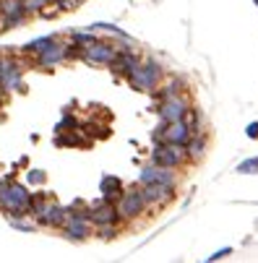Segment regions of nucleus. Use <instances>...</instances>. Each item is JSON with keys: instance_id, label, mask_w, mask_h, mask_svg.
Returning a JSON list of instances; mask_svg holds the SVG:
<instances>
[{"instance_id": "obj_1", "label": "nucleus", "mask_w": 258, "mask_h": 263, "mask_svg": "<svg viewBox=\"0 0 258 263\" xmlns=\"http://www.w3.org/2000/svg\"><path fill=\"white\" fill-rule=\"evenodd\" d=\"M0 211L11 216H31V193L16 177H0Z\"/></svg>"}, {"instance_id": "obj_2", "label": "nucleus", "mask_w": 258, "mask_h": 263, "mask_svg": "<svg viewBox=\"0 0 258 263\" xmlns=\"http://www.w3.org/2000/svg\"><path fill=\"white\" fill-rule=\"evenodd\" d=\"M162 79H164V68H162V63L154 60V58H141V63L136 65V70L131 73L125 81H128V86H131L133 91L154 94L157 86L162 84Z\"/></svg>"}, {"instance_id": "obj_3", "label": "nucleus", "mask_w": 258, "mask_h": 263, "mask_svg": "<svg viewBox=\"0 0 258 263\" xmlns=\"http://www.w3.org/2000/svg\"><path fill=\"white\" fill-rule=\"evenodd\" d=\"M115 206H118V214H120L123 221H136V219H141L146 211H149V203H146L143 191H141L138 182L131 185V187H125L123 196L115 201Z\"/></svg>"}, {"instance_id": "obj_4", "label": "nucleus", "mask_w": 258, "mask_h": 263, "mask_svg": "<svg viewBox=\"0 0 258 263\" xmlns=\"http://www.w3.org/2000/svg\"><path fill=\"white\" fill-rule=\"evenodd\" d=\"M152 162L162 164V167H172V170H180L188 164V152L182 143H167V141H159L154 143L152 148Z\"/></svg>"}, {"instance_id": "obj_5", "label": "nucleus", "mask_w": 258, "mask_h": 263, "mask_svg": "<svg viewBox=\"0 0 258 263\" xmlns=\"http://www.w3.org/2000/svg\"><path fill=\"white\" fill-rule=\"evenodd\" d=\"M191 136H193V130H191V125L186 120H175V123H162L159 120V125L152 133V141L154 143L167 141V143H182V146H186L191 141Z\"/></svg>"}, {"instance_id": "obj_6", "label": "nucleus", "mask_w": 258, "mask_h": 263, "mask_svg": "<svg viewBox=\"0 0 258 263\" xmlns=\"http://www.w3.org/2000/svg\"><path fill=\"white\" fill-rule=\"evenodd\" d=\"M60 235L70 242H86L91 235H94V221L89 219V214H73L68 216V221L63 224Z\"/></svg>"}, {"instance_id": "obj_7", "label": "nucleus", "mask_w": 258, "mask_h": 263, "mask_svg": "<svg viewBox=\"0 0 258 263\" xmlns=\"http://www.w3.org/2000/svg\"><path fill=\"white\" fill-rule=\"evenodd\" d=\"M115 55H118V45L115 42H109V40H97L94 42H89L86 47H84V63H89V65H109L115 60Z\"/></svg>"}, {"instance_id": "obj_8", "label": "nucleus", "mask_w": 258, "mask_h": 263, "mask_svg": "<svg viewBox=\"0 0 258 263\" xmlns=\"http://www.w3.org/2000/svg\"><path fill=\"white\" fill-rule=\"evenodd\" d=\"M29 21V11L24 8V0H0V31L19 29Z\"/></svg>"}, {"instance_id": "obj_9", "label": "nucleus", "mask_w": 258, "mask_h": 263, "mask_svg": "<svg viewBox=\"0 0 258 263\" xmlns=\"http://www.w3.org/2000/svg\"><path fill=\"white\" fill-rule=\"evenodd\" d=\"M191 107V99L188 94H177V97H167L162 102H157V115L162 123H175V120H182L186 112Z\"/></svg>"}, {"instance_id": "obj_10", "label": "nucleus", "mask_w": 258, "mask_h": 263, "mask_svg": "<svg viewBox=\"0 0 258 263\" xmlns=\"http://www.w3.org/2000/svg\"><path fill=\"white\" fill-rule=\"evenodd\" d=\"M68 60V55H65V40H58L42 52V55H36L34 60H29V65L31 68H36V70H55L58 65H63Z\"/></svg>"}, {"instance_id": "obj_11", "label": "nucleus", "mask_w": 258, "mask_h": 263, "mask_svg": "<svg viewBox=\"0 0 258 263\" xmlns=\"http://www.w3.org/2000/svg\"><path fill=\"white\" fill-rule=\"evenodd\" d=\"M141 191H143V198H146V203H149V209H164L177 196V187L175 185H164V182L141 185Z\"/></svg>"}, {"instance_id": "obj_12", "label": "nucleus", "mask_w": 258, "mask_h": 263, "mask_svg": "<svg viewBox=\"0 0 258 263\" xmlns=\"http://www.w3.org/2000/svg\"><path fill=\"white\" fill-rule=\"evenodd\" d=\"M149 182H164V185H175V187H177L180 177H177V170L162 167V164H157V162H149V164L138 172V185H149Z\"/></svg>"}, {"instance_id": "obj_13", "label": "nucleus", "mask_w": 258, "mask_h": 263, "mask_svg": "<svg viewBox=\"0 0 258 263\" xmlns=\"http://www.w3.org/2000/svg\"><path fill=\"white\" fill-rule=\"evenodd\" d=\"M89 219L94 221V227H99V224H113V221H123L120 214H118V206L115 201H107V198H97L89 203Z\"/></svg>"}, {"instance_id": "obj_14", "label": "nucleus", "mask_w": 258, "mask_h": 263, "mask_svg": "<svg viewBox=\"0 0 258 263\" xmlns=\"http://www.w3.org/2000/svg\"><path fill=\"white\" fill-rule=\"evenodd\" d=\"M177 94H188V81L182 76H164L162 84L157 86V91L152 94L157 102L167 99V97H177Z\"/></svg>"}, {"instance_id": "obj_15", "label": "nucleus", "mask_w": 258, "mask_h": 263, "mask_svg": "<svg viewBox=\"0 0 258 263\" xmlns=\"http://www.w3.org/2000/svg\"><path fill=\"white\" fill-rule=\"evenodd\" d=\"M186 152H188V164H198L206 157V152H209V136H206V130L191 136V141L186 143Z\"/></svg>"}, {"instance_id": "obj_16", "label": "nucleus", "mask_w": 258, "mask_h": 263, "mask_svg": "<svg viewBox=\"0 0 258 263\" xmlns=\"http://www.w3.org/2000/svg\"><path fill=\"white\" fill-rule=\"evenodd\" d=\"M123 191H125V182H123L118 175H102V180H99V193H102V198L118 201V198L123 196Z\"/></svg>"}, {"instance_id": "obj_17", "label": "nucleus", "mask_w": 258, "mask_h": 263, "mask_svg": "<svg viewBox=\"0 0 258 263\" xmlns=\"http://www.w3.org/2000/svg\"><path fill=\"white\" fill-rule=\"evenodd\" d=\"M55 40H58L55 34H50V36H40V40H31L29 45H24V47H21V55H24L26 60H34L36 55H42V52H45Z\"/></svg>"}, {"instance_id": "obj_18", "label": "nucleus", "mask_w": 258, "mask_h": 263, "mask_svg": "<svg viewBox=\"0 0 258 263\" xmlns=\"http://www.w3.org/2000/svg\"><path fill=\"white\" fill-rule=\"evenodd\" d=\"M89 29H94L97 34H109V36H115V40H123V42H133L131 36H128L120 26H115V24H104V21H99V24H91Z\"/></svg>"}, {"instance_id": "obj_19", "label": "nucleus", "mask_w": 258, "mask_h": 263, "mask_svg": "<svg viewBox=\"0 0 258 263\" xmlns=\"http://www.w3.org/2000/svg\"><path fill=\"white\" fill-rule=\"evenodd\" d=\"M123 232V221H113V224H99V227H94V235L99 240H115L118 235Z\"/></svg>"}, {"instance_id": "obj_20", "label": "nucleus", "mask_w": 258, "mask_h": 263, "mask_svg": "<svg viewBox=\"0 0 258 263\" xmlns=\"http://www.w3.org/2000/svg\"><path fill=\"white\" fill-rule=\"evenodd\" d=\"M81 130L94 141V138H107L109 136V128L102 125V123H94V120H81Z\"/></svg>"}, {"instance_id": "obj_21", "label": "nucleus", "mask_w": 258, "mask_h": 263, "mask_svg": "<svg viewBox=\"0 0 258 263\" xmlns=\"http://www.w3.org/2000/svg\"><path fill=\"white\" fill-rule=\"evenodd\" d=\"M182 120L191 125L193 133H201V130H204V112H201L198 107H193V104L188 107V112H186V118H182Z\"/></svg>"}, {"instance_id": "obj_22", "label": "nucleus", "mask_w": 258, "mask_h": 263, "mask_svg": "<svg viewBox=\"0 0 258 263\" xmlns=\"http://www.w3.org/2000/svg\"><path fill=\"white\" fill-rule=\"evenodd\" d=\"M97 40V31L94 29H86V31H70L68 34V42H76V45H81V47H86L89 42H94Z\"/></svg>"}, {"instance_id": "obj_23", "label": "nucleus", "mask_w": 258, "mask_h": 263, "mask_svg": "<svg viewBox=\"0 0 258 263\" xmlns=\"http://www.w3.org/2000/svg\"><path fill=\"white\" fill-rule=\"evenodd\" d=\"M81 128V120L73 115L70 109H65L63 112V120H60V125H58V130H79Z\"/></svg>"}, {"instance_id": "obj_24", "label": "nucleus", "mask_w": 258, "mask_h": 263, "mask_svg": "<svg viewBox=\"0 0 258 263\" xmlns=\"http://www.w3.org/2000/svg\"><path fill=\"white\" fill-rule=\"evenodd\" d=\"M237 175H258V157H248L237 164Z\"/></svg>"}, {"instance_id": "obj_25", "label": "nucleus", "mask_w": 258, "mask_h": 263, "mask_svg": "<svg viewBox=\"0 0 258 263\" xmlns=\"http://www.w3.org/2000/svg\"><path fill=\"white\" fill-rule=\"evenodd\" d=\"M47 3H52V0H24V8L29 11V16H36Z\"/></svg>"}, {"instance_id": "obj_26", "label": "nucleus", "mask_w": 258, "mask_h": 263, "mask_svg": "<svg viewBox=\"0 0 258 263\" xmlns=\"http://www.w3.org/2000/svg\"><path fill=\"white\" fill-rule=\"evenodd\" d=\"M45 180H47V172L45 170H29L26 172V182L29 185H45Z\"/></svg>"}, {"instance_id": "obj_27", "label": "nucleus", "mask_w": 258, "mask_h": 263, "mask_svg": "<svg viewBox=\"0 0 258 263\" xmlns=\"http://www.w3.org/2000/svg\"><path fill=\"white\" fill-rule=\"evenodd\" d=\"M60 13H63V11H60V8H58L55 3H47V6H45V8L40 11V13H36V16H40V18H47V21H50V18H58Z\"/></svg>"}, {"instance_id": "obj_28", "label": "nucleus", "mask_w": 258, "mask_h": 263, "mask_svg": "<svg viewBox=\"0 0 258 263\" xmlns=\"http://www.w3.org/2000/svg\"><path fill=\"white\" fill-rule=\"evenodd\" d=\"M227 255H232V248H222V250H216V253L206 255V263H214V260H222V258H227Z\"/></svg>"}, {"instance_id": "obj_29", "label": "nucleus", "mask_w": 258, "mask_h": 263, "mask_svg": "<svg viewBox=\"0 0 258 263\" xmlns=\"http://www.w3.org/2000/svg\"><path fill=\"white\" fill-rule=\"evenodd\" d=\"M245 136H248L250 141H258V120H253V123L245 125Z\"/></svg>"}, {"instance_id": "obj_30", "label": "nucleus", "mask_w": 258, "mask_h": 263, "mask_svg": "<svg viewBox=\"0 0 258 263\" xmlns=\"http://www.w3.org/2000/svg\"><path fill=\"white\" fill-rule=\"evenodd\" d=\"M6 97H8V94H6L3 89H0V109H3V107H6Z\"/></svg>"}, {"instance_id": "obj_31", "label": "nucleus", "mask_w": 258, "mask_h": 263, "mask_svg": "<svg viewBox=\"0 0 258 263\" xmlns=\"http://www.w3.org/2000/svg\"><path fill=\"white\" fill-rule=\"evenodd\" d=\"M253 6H255V8H258V0H253Z\"/></svg>"}]
</instances>
